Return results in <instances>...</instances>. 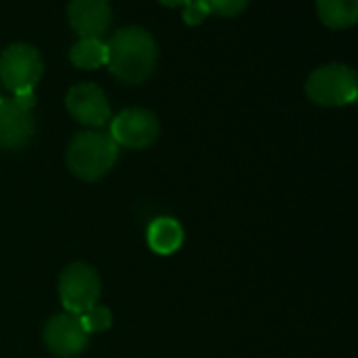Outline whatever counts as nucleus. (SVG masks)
Here are the masks:
<instances>
[{
  "instance_id": "f257e3e1",
  "label": "nucleus",
  "mask_w": 358,
  "mask_h": 358,
  "mask_svg": "<svg viewBox=\"0 0 358 358\" xmlns=\"http://www.w3.org/2000/svg\"><path fill=\"white\" fill-rule=\"evenodd\" d=\"M108 45V70L127 85H141L150 78L158 62L154 36L137 26L114 32Z\"/></svg>"
},
{
  "instance_id": "f03ea898",
  "label": "nucleus",
  "mask_w": 358,
  "mask_h": 358,
  "mask_svg": "<svg viewBox=\"0 0 358 358\" xmlns=\"http://www.w3.org/2000/svg\"><path fill=\"white\" fill-rule=\"evenodd\" d=\"M116 160L118 145L108 133L85 131L78 133L68 145V166L85 182H95L103 177L116 164Z\"/></svg>"
},
{
  "instance_id": "7ed1b4c3",
  "label": "nucleus",
  "mask_w": 358,
  "mask_h": 358,
  "mask_svg": "<svg viewBox=\"0 0 358 358\" xmlns=\"http://www.w3.org/2000/svg\"><path fill=\"white\" fill-rule=\"evenodd\" d=\"M306 95L324 108L348 106L358 99V74L343 64L320 66L308 76Z\"/></svg>"
},
{
  "instance_id": "20e7f679",
  "label": "nucleus",
  "mask_w": 358,
  "mask_h": 358,
  "mask_svg": "<svg viewBox=\"0 0 358 358\" xmlns=\"http://www.w3.org/2000/svg\"><path fill=\"white\" fill-rule=\"evenodd\" d=\"M43 76V57L41 53L26 45L15 43L7 47L0 55V83L13 95L24 91H34Z\"/></svg>"
},
{
  "instance_id": "39448f33",
  "label": "nucleus",
  "mask_w": 358,
  "mask_h": 358,
  "mask_svg": "<svg viewBox=\"0 0 358 358\" xmlns=\"http://www.w3.org/2000/svg\"><path fill=\"white\" fill-rule=\"evenodd\" d=\"M101 295V282L97 272L87 264H72L59 278V297L70 314H83L97 306Z\"/></svg>"
},
{
  "instance_id": "423d86ee",
  "label": "nucleus",
  "mask_w": 358,
  "mask_h": 358,
  "mask_svg": "<svg viewBox=\"0 0 358 358\" xmlns=\"http://www.w3.org/2000/svg\"><path fill=\"white\" fill-rule=\"evenodd\" d=\"M158 118L154 112L143 108H129L120 112L110 124V137L116 145L141 150L156 141L158 137Z\"/></svg>"
},
{
  "instance_id": "0eeeda50",
  "label": "nucleus",
  "mask_w": 358,
  "mask_h": 358,
  "mask_svg": "<svg viewBox=\"0 0 358 358\" xmlns=\"http://www.w3.org/2000/svg\"><path fill=\"white\" fill-rule=\"evenodd\" d=\"M66 108L80 124L99 129L110 120V103L106 93L91 83L76 85L66 95Z\"/></svg>"
},
{
  "instance_id": "6e6552de",
  "label": "nucleus",
  "mask_w": 358,
  "mask_h": 358,
  "mask_svg": "<svg viewBox=\"0 0 358 358\" xmlns=\"http://www.w3.org/2000/svg\"><path fill=\"white\" fill-rule=\"evenodd\" d=\"M45 341L53 354H57L62 358H74L87 348L89 333L85 331V327L76 314L64 312V314L53 316L47 322Z\"/></svg>"
},
{
  "instance_id": "1a4fd4ad",
  "label": "nucleus",
  "mask_w": 358,
  "mask_h": 358,
  "mask_svg": "<svg viewBox=\"0 0 358 358\" xmlns=\"http://www.w3.org/2000/svg\"><path fill=\"white\" fill-rule=\"evenodd\" d=\"M32 110L20 106L13 97H0V148H24L34 135Z\"/></svg>"
},
{
  "instance_id": "9d476101",
  "label": "nucleus",
  "mask_w": 358,
  "mask_h": 358,
  "mask_svg": "<svg viewBox=\"0 0 358 358\" xmlns=\"http://www.w3.org/2000/svg\"><path fill=\"white\" fill-rule=\"evenodd\" d=\"M68 20L80 38H101L112 22L110 0H70Z\"/></svg>"
},
{
  "instance_id": "9b49d317",
  "label": "nucleus",
  "mask_w": 358,
  "mask_h": 358,
  "mask_svg": "<svg viewBox=\"0 0 358 358\" xmlns=\"http://www.w3.org/2000/svg\"><path fill=\"white\" fill-rule=\"evenodd\" d=\"M184 243V228L173 217H158L148 228V245L158 255H171Z\"/></svg>"
},
{
  "instance_id": "f8f14e48",
  "label": "nucleus",
  "mask_w": 358,
  "mask_h": 358,
  "mask_svg": "<svg viewBox=\"0 0 358 358\" xmlns=\"http://www.w3.org/2000/svg\"><path fill=\"white\" fill-rule=\"evenodd\" d=\"M320 22L331 30H343L358 22V0H316Z\"/></svg>"
},
{
  "instance_id": "ddd939ff",
  "label": "nucleus",
  "mask_w": 358,
  "mask_h": 358,
  "mask_svg": "<svg viewBox=\"0 0 358 358\" xmlns=\"http://www.w3.org/2000/svg\"><path fill=\"white\" fill-rule=\"evenodd\" d=\"M70 62L80 70H95L108 64V45L101 38H80L72 51Z\"/></svg>"
},
{
  "instance_id": "4468645a",
  "label": "nucleus",
  "mask_w": 358,
  "mask_h": 358,
  "mask_svg": "<svg viewBox=\"0 0 358 358\" xmlns=\"http://www.w3.org/2000/svg\"><path fill=\"white\" fill-rule=\"evenodd\" d=\"M78 318H80V322H83L87 333L106 331L112 324V312L108 308H103V306H93L91 310L78 314Z\"/></svg>"
},
{
  "instance_id": "2eb2a0df",
  "label": "nucleus",
  "mask_w": 358,
  "mask_h": 358,
  "mask_svg": "<svg viewBox=\"0 0 358 358\" xmlns=\"http://www.w3.org/2000/svg\"><path fill=\"white\" fill-rule=\"evenodd\" d=\"M211 15V9L209 5L205 3V0H186L184 5V11H182V17L188 26L196 28L201 26L207 17Z\"/></svg>"
},
{
  "instance_id": "dca6fc26",
  "label": "nucleus",
  "mask_w": 358,
  "mask_h": 358,
  "mask_svg": "<svg viewBox=\"0 0 358 358\" xmlns=\"http://www.w3.org/2000/svg\"><path fill=\"white\" fill-rule=\"evenodd\" d=\"M205 3L209 5L211 13H215V15L236 17V15H241L247 9L249 0H205Z\"/></svg>"
},
{
  "instance_id": "f3484780",
  "label": "nucleus",
  "mask_w": 358,
  "mask_h": 358,
  "mask_svg": "<svg viewBox=\"0 0 358 358\" xmlns=\"http://www.w3.org/2000/svg\"><path fill=\"white\" fill-rule=\"evenodd\" d=\"M162 7H184L186 0H158Z\"/></svg>"
}]
</instances>
